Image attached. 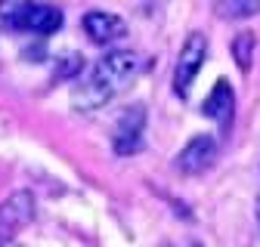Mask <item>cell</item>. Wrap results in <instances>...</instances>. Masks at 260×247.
<instances>
[{"mask_svg": "<svg viewBox=\"0 0 260 247\" xmlns=\"http://www.w3.org/2000/svg\"><path fill=\"white\" fill-rule=\"evenodd\" d=\"M257 223H260V201H257Z\"/></svg>", "mask_w": 260, "mask_h": 247, "instance_id": "12", "label": "cell"}, {"mask_svg": "<svg viewBox=\"0 0 260 247\" xmlns=\"http://www.w3.org/2000/svg\"><path fill=\"white\" fill-rule=\"evenodd\" d=\"M217 154H220L217 139L208 136V133H202V136L189 139L186 148L177 154V167H180V173H186V176H199V173H205V170H211V167L217 164Z\"/></svg>", "mask_w": 260, "mask_h": 247, "instance_id": "6", "label": "cell"}, {"mask_svg": "<svg viewBox=\"0 0 260 247\" xmlns=\"http://www.w3.org/2000/svg\"><path fill=\"white\" fill-rule=\"evenodd\" d=\"M251 53H254V34H251V31L236 34V40H233V56H236V65H239L242 71L251 68Z\"/></svg>", "mask_w": 260, "mask_h": 247, "instance_id": "10", "label": "cell"}, {"mask_svg": "<svg viewBox=\"0 0 260 247\" xmlns=\"http://www.w3.org/2000/svg\"><path fill=\"white\" fill-rule=\"evenodd\" d=\"M214 13L220 19H251L260 13V0H223L214 4Z\"/></svg>", "mask_w": 260, "mask_h": 247, "instance_id": "9", "label": "cell"}, {"mask_svg": "<svg viewBox=\"0 0 260 247\" xmlns=\"http://www.w3.org/2000/svg\"><path fill=\"white\" fill-rule=\"evenodd\" d=\"M202 111H205V117H211V120L220 124V130H230V127H233V114H236V93H233V84L220 77V80L211 87V93L205 96Z\"/></svg>", "mask_w": 260, "mask_h": 247, "instance_id": "7", "label": "cell"}, {"mask_svg": "<svg viewBox=\"0 0 260 247\" xmlns=\"http://www.w3.org/2000/svg\"><path fill=\"white\" fill-rule=\"evenodd\" d=\"M84 65V59L78 53H62L59 56V71H56V80H65V77H75Z\"/></svg>", "mask_w": 260, "mask_h": 247, "instance_id": "11", "label": "cell"}, {"mask_svg": "<svg viewBox=\"0 0 260 247\" xmlns=\"http://www.w3.org/2000/svg\"><path fill=\"white\" fill-rule=\"evenodd\" d=\"M205 56H208V37L202 31H192L177 56V68H174V90L180 99H189V90L205 65Z\"/></svg>", "mask_w": 260, "mask_h": 247, "instance_id": "4", "label": "cell"}, {"mask_svg": "<svg viewBox=\"0 0 260 247\" xmlns=\"http://www.w3.org/2000/svg\"><path fill=\"white\" fill-rule=\"evenodd\" d=\"M84 31H87V37L93 44H115L127 34V25L121 16H112V13H103V10H96V13H87L84 16Z\"/></svg>", "mask_w": 260, "mask_h": 247, "instance_id": "8", "label": "cell"}, {"mask_svg": "<svg viewBox=\"0 0 260 247\" xmlns=\"http://www.w3.org/2000/svg\"><path fill=\"white\" fill-rule=\"evenodd\" d=\"M146 124H149V108L143 102H134L121 108V114L115 117V130H112V148L121 158L137 154L146 142Z\"/></svg>", "mask_w": 260, "mask_h": 247, "instance_id": "3", "label": "cell"}, {"mask_svg": "<svg viewBox=\"0 0 260 247\" xmlns=\"http://www.w3.org/2000/svg\"><path fill=\"white\" fill-rule=\"evenodd\" d=\"M146 68V56L137 50H112L93 65L87 80L72 90V108L75 111H96L109 105L118 93H124L134 77Z\"/></svg>", "mask_w": 260, "mask_h": 247, "instance_id": "1", "label": "cell"}, {"mask_svg": "<svg viewBox=\"0 0 260 247\" xmlns=\"http://www.w3.org/2000/svg\"><path fill=\"white\" fill-rule=\"evenodd\" d=\"M192 247H202V244H192Z\"/></svg>", "mask_w": 260, "mask_h": 247, "instance_id": "13", "label": "cell"}, {"mask_svg": "<svg viewBox=\"0 0 260 247\" xmlns=\"http://www.w3.org/2000/svg\"><path fill=\"white\" fill-rule=\"evenodd\" d=\"M31 220H35V195L31 192H13L0 204V247H7Z\"/></svg>", "mask_w": 260, "mask_h": 247, "instance_id": "5", "label": "cell"}, {"mask_svg": "<svg viewBox=\"0 0 260 247\" xmlns=\"http://www.w3.org/2000/svg\"><path fill=\"white\" fill-rule=\"evenodd\" d=\"M0 22L7 31H25V34L50 37L62 28V10L50 4H25V0H4L0 4Z\"/></svg>", "mask_w": 260, "mask_h": 247, "instance_id": "2", "label": "cell"}]
</instances>
